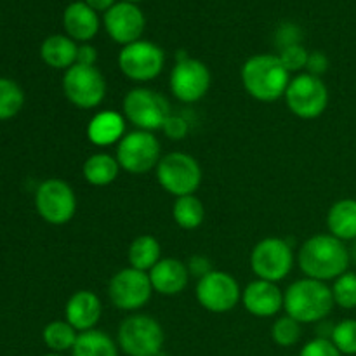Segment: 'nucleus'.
<instances>
[{
  "label": "nucleus",
  "instance_id": "1",
  "mask_svg": "<svg viewBox=\"0 0 356 356\" xmlns=\"http://www.w3.org/2000/svg\"><path fill=\"white\" fill-rule=\"evenodd\" d=\"M350 249L330 233H318L306 240L298 252V264L308 278L320 282L336 280L350 268Z\"/></svg>",
  "mask_w": 356,
  "mask_h": 356
},
{
  "label": "nucleus",
  "instance_id": "2",
  "mask_svg": "<svg viewBox=\"0 0 356 356\" xmlns=\"http://www.w3.org/2000/svg\"><path fill=\"white\" fill-rule=\"evenodd\" d=\"M240 79L250 97L261 103H273L285 96L291 73L282 65L278 54H256L243 63Z\"/></svg>",
  "mask_w": 356,
  "mask_h": 356
},
{
  "label": "nucleus",
  "instance_id": "3",
  "mask_svg": "<svg viewBox=\"0 0 356 356\" xmlns=\"http://www.w3.org/2000/svg\"><path fill=\"white\" fill-rule=\"evenodd\" d=\"M332 289L325 282L301 278L289 285L284 292L285 315L299 323H316L325 320L334 309Z\"/></svg>",
  "mask_w": 356,
  "mask_h": 356
},
{
  "label": "nucleus",
  "instance_id": "4",
  "mask_svg": "<svg viewBox=\"0 0 356 356\" xmlns=\"http://www.w3.org/2000/svg\"><path fill=\"white\" fill-rule=\"evenodd\" d=\"M117 343L127 356H159L165 332L153 316L131 315L118 327Z\"/></svg>",
  "mask_w": 356,
  "mask_h": 356
},
{
  "label": "nucleus",
  "instance_id": "5",
  "mask_svg": "<svg viewBox=\"0 0 356 356\" xmlns=\"http://www.w3.org/2000/svg\"><path fill=\"white\" fill-rule=\"evenodd\" d=\"M156 181L172 197L195 195L202 183V167L191 155L170 152L160 159L156 165Z\"/></svg>",
  "mask_w": 356,
  "mask_h": 356
},
{
  "label": "nucleus",
  "instance_id": "6",
  "mask_svg": "<svg viewBox=\"0 0 356 356\" xmlns=\"http://www.w3.org/2000/svg\"><path fill=\"white\" fill-rule=\"evenodd\" d=\"M124 117L138 131L153 132L163 127L170 115V106L165 97L148 87H136L124 97Z\"/></svg>",
  "mask_w": 356,
  "mask_h": 356
},
{
  "label": "nucleus",
  "instance_id": "7",
  "mask_svg": "<svg viewBox=\"0 0 356 356\" xmlns=\"http://www.w3.org/2000/svg\"><path fill=\"white\" fill-rule=\"evenodd\" d=\"M106 79L96 66L73 65L63 75V92L80 110L97 108L106 97Z\"/></svg>",
  "mask_w": 356,
  "mask_h": 356
},
{
  "label": "nucleus",
  "instance_id": "8",
  "mask_svg": "<svg viewBox=\"0 0 356 356\" xmlns=\"http://www.w3.org/2000/svg\"><path fill=\"white\" fill-rule=\"evenodd\" d=\"M250 268L259 280H285L294 268V252L287 240L268 236L257 242L250 252Z\"/></svg>",
  "mask_w": 356,
  "mask_h": 356
},
{
  "label": "nucleus",
  "instance_id": "9",
  "mask_svg": "<svg viewBox=\"0 0 356 356\" xmlns=\"http://www.w3.org/2000/svg\"><path fill=\"white\" fill-rule=\"evenodd\" d=\"M284 97L289 110L302 120L318 118L329 106V89L325 82L309 73L291 79Z\"/></svg>",
  "mask_w": 356,
  "mask_h": 356
},
{
  "label": "nucleus",
  "instance_id": "10",
  "mask_svg": "<svg viewBox=\"0 0 356 356\" xmlns=\"http://www.w3.org/2000/svg\"><path fill=\"white\" fill-rule=\"evenodd\" d=\"M162 159V146L153 132L132 131L122 138L117 146L120 169L129 174H146L156 169Z\"/></svg>",
  "mask_w": 356,
  "mask_h": 356
},
{
  "label": "nucleus",
  "instance_id": "11",
  "mask_svg": "<svg viewBox=\"0 0 356 356\" xmlns=\"http://www.w3.org/2000/svg\"><path fill=\"white\" fill-rule=\"evenodd\" d=\"M35 207L38 216L49 225H68L76 212V195L66 181L52 177L37 188Z\"/></svg>",
  "mask_w": 356,
  "mask_h": 356
},
{
  "label": "nucleus",
  "instance_id": "12",
  "mask_svg": "<svg viewBox=\"0 0 356 356\" xmlns=\"http://www.w3.org/2000/svg\"><path fill=\"white\" fill-rule=\"evenodd\" d=\"M152 294L149 275L131 266L117 271L108 285V298L120 312H138L145 308L152 299Z\"/></svg>",
  "mask_w": 356,
  "mask_h": 356
},
{
  "label": "nucleus",
  "instance_id": "13",
  "mask_svg": "<svg viewBox=\"0 0 356 356\" xmlns=\"http://www.w3.org/2000/svg\"><path fill=\"white\" fill-rule=\"evenodd\" d=\"M165 66V54L156 44L138 40L122 47L118 54V68L129 80L146 83L155 80Z\"/></svg>",
  "mask_w": 356,
  "mask_h": 356
},
{
  "label": "nucleus",
  "instance_id": "14",
  "mask_svg": "<svg viewBox=\"0 0 356 356\" xmlns=\"http://www.w3.org/2000/svg\"><path fill=\"white\" fill-rule=\"evenodd\" d=\"M211 72L200 59L183 56L177 58L169 76L170 92L181 103H197L211 89Z\"/></svg>",
  "mask_w": 356,
  "mask_h": 356
},
{
  "label": "nucleus",
  "instance_id": "15",
  "mask_svg": "<svg viewBox=\"0 0 356 356\" xmlns=\"http://www.w3.org/2000/svg\"><path fill=\"white\" fill-rule=\"evenodd\" d=\"M198 305L211 313H228L242 301V289L235 277L226 271L212 270L197 282Z\"/></svg>",
  "mask_w": 356,
  "mask_h": 356
},
{
  "label": "nucleus",
  "instance_id": "16",
  "mask_svg": "<svg viewBox=\"0 0 356 356\" xmlns=\"http://www.w3.org/2000/svg\"><path fill=\"white\" fill-rule=\"evenodd\" d=\"M104 28L117 44L129 45L141 40L145 31V16L136 3L120 2L104 13Z\"/></svg>",
  "mask_w": 356,
  "mask_h": 356
},
{
  "label": "nucleus",
  "instance_id": "17",
  "mask_svg": "<svg viewBox=\"0 0 356 356\" xmlns=\"http://www.w3.org/2000/svg\"><path fill=\"white\" fill-rule=\"evenodd\" d=\"M242 305L252 316L270 318L284 309V292L273 282L257 278L242 291Z\"/></svg>",
  "mask_w": 356,
  "mask_h": 356
},
{
  "label": "nucleus",
  "instance_id": "18",
  "mask_svg": "<svg viewBox=\"0 0 356 356\" xmlns=\"http://www.w3.org/2000/svg\"><path fill=\"white\" fill-rule=\"evenodd\" d=\"M103 305L101 299L89 289L76 291L65 306V318L76 332H87L96 329L101 320Z\"/></svg>",
  "mask_w": 356,
  "mask_h": 356
},
{
  "label": "nucleus",
  "instance_id": "19",
  "mask_svg": "<svg viewBox=\"0 0 356 356\" xmlns=\"http://www.w3.org/2000/svg\"><path fill=\"white\" fill-rule=\"evenodd\" d=\"M153 292L162 296H177L190 284V271L183 261L176 257H162L155 266L149 270Z\"/></svg>",
  "mask_w": 356,
  "mask_h": 356
},
{
  "label": "nucleus",
  "instance_id": "20",
  "mask_svg": "<svg viewBox=\"0 0 356 356\" xmlns=\"http://www.w3.org/2000/svg\"><path fill=\"white\" fill-rule=\"evenodd\" d=\"M125 136V117L118 111L104 110L94 115L87 124V139L97 148L118 145Z\"/></svg>",
  "mask_w": 356,
  "mask_h": 356
},
{
  "label": "nucleus",
  "instance_id": "21",
  "mask_svg": "<svg viewBox=\"0 0 356 356\" xmlns=\"http://www.w3.org/2000/svg\"><path fill=\"white\" fill-rule=\"evenodd\" d=\"M63 26L70 38L87 44L99 31V17L86 2L70 3L63 14Z\"/></svg>",
  "mask_w": 356,
  "mask_h": 356
},
{
  "label": "nucleus",
  "instance_id": "22",
  "mask_svg": "<svg viewBox=\"0 0 356 356\" xmlns=\"http://www.w3.org/2000/svg\"><path fill=\"white\" fill-rule=\"evenodd\" d=\"M327 228L330 235L346 242L356 240V200L343 198L332 204L327 212Z\"/></svg>",
  "mask_w": 356,
  "mask_h": 356
},
{
  "label": "nucleus",
  "instance_id": "23",
  "mask_svg": "<svg viewBox=\"0 0 356 356\" xmlns=\"http://www.w3.org/2000/svg\"><path fill=\"white\" fill-rule=\"evenodd\" d=\"M79 45L68 35H51L40 47V58L47 66L54 70H68L76 65Z\"/></svg>",
  "mask_w": 356,
  "mask_h": 356
},
{
  "label": "nucleus",
  "instance_id": "24",
  "mask_svg": "<svg viewBox=\"0 0 356 356\" xmlns=\"http://www.w3.org/2000/svg\"><path fill=\"white\" fill-rule=\"evenodd\" d=\"M82 174L90 186L103 188L117 179L120 174V163L117 156H111L110 153H94L83 162Z\"/></svg>",
  "mask_w": 356,
  "mask_h": 356
},
{
  "label": "nucleus",
  "instance_id": "25",
  "mask_svg": "<svg viewBox=\"0 0 356 356\" xmlns=\"http://www.w3.org/2000/svg\"><path fill=\"white\" fill-rule=\"evenodd\" d=\"M127 257L131 268L149 273V270L162 259V249H160L159 240L152 235H139L129 245Z\"/></svg>",
  "mask_w": 356,
  "mask_h": 356
},
{
  "label": "nucleus",
  "instance_id": "26",
  "mask_svg": "<svg viewBox=\"0 0 356 356\" xmlns=\"http://www.w3.org/2000/svg\"><path fill=\"white\" fill-rule=\"evenodd\" d=\"M72 356H118V348L106 332L92 329L79 334Z\"/></svg>",
  "mask_w": 356,
  "mask_h": 356
},
{
  "label": "nucleus",
  "instance_id": "27",
  "mask_svg": "<svg viewBox=\"0 0 356 356\" xmlns=\"http://www.w3.org/2000/svg\"><path fill=\"white\" fill-rule=\"evenodd\" d=\"M172 218L176 225L183 229H197L205 221V207L195 195L176 198L172 207Z\"/></svg>",
  "mask_w": 356,
  "mask_h": 356
},
{
  "label": "nucleus",
  "instance_id": "28",
  "mask_svg": "<svg viewBox=\"0 0 356 356\" xmlns=\"http://www.w3.org/2000/svg\"><path fill=\"white\" fill-rule=\"evenodd\" d=\"M79 334L66 320H54V322L47 323L42 332V339H44L45 346L52 350L54 353H63V351L73 350Z\"/></svg>",
  "mask_w": 356,
  "mask_h": 356
},
{
  "label": "nucleus",
  "instance_id": "29",
  "mask_svg": "<svg viewBox=\"0 0 356 356\" xmlns=\"http://www.w3.org/2000/svg\"><path fill=\"white\" fill-rule=\"evenodd\" d=\"M24 104V92L14 80L0 79V120L16 117Z\"/></svg>",
  "mask_w": 356,
  "mask_h": 356
},
{
  "label": "nucleus",
  "instance_id": "30",
  "mask_svg": "<svg viewBox=\"0 0 356 356\" xmlns=\"http://www.w3.org/2000/svg\"><path fill=\"white\" fill-rule=\"evenodd\" d=\"M302 323H299L298 320H294L292 316L284 315L280 318L275 320V323L271 325V339L275 344L282 348H291L294 344L299 343L302 336Z\"/></svg>",
  "mask_w": 356,
  "mask_h": 356
},
{
  "label": "nucleus",
  "instance_id": "31",
  "mask_svg": "<svg viewBox=\"0 0 356 356\" xmlns=\"http://www.w3.org/2000/svg\"><path fill=\"white\" fill-rule=\"evenodd\" d=\"M334 305L343 309H356V273L346 271L334 280Z\"/></svg>",
  "mask_w": 356,
  "mask_h": 356
},
{
  "label": "nucleus",
  "instance_id": "32",
  "mask_svg": "<svg viewBox=\"0 0 356 356\" xmlns=\"http://www.w3.org/2000/svg\"><path fill=\"white\" fill-rule=\"evenodd\" d=\"M330 341L343 355H356V320L346 318L334 325Z\"/></svg>",
  "mask_w": 356,
  "mask_h": 356
},
{
  "label": "nucleus",
  "instance_id": "33",
  "mask_svg": "<svg viewBox=\"0 0 356 356\" xmlns=\"http://www.w3.org/2000/svg\"><path fill=\"white\" fill-rule=\"evenodd\" d=\"M309 52L302 47L301 44L289 45V47L282 49L278 58H280L282 65L285 66L289 73L301 72V70H306V63H308Z\"/></svg>",
  "mask_w": 356,
  "mask_h": 356
},
{
  "label": "nucleus",
  "instance_id": "34",
  "mask_svg": "<svg viewBox=\"0 0 356 356\" xmlns=\"http://www.w3.org/2000/svg\"><path fill=\"white\" fill-rule=\"evenodd\" d=\"M162 131L163 134L169 139H172V141H181V139L186 138L188 132H190V122H188L183 115L170 113L169 117H167V120L163 122Z\"/></svg>",
  "mask_w": 356,
  "mask_h": 356
},
{
  "label": "nucleus",
  "instance_id": "35",
  "mask_svg": "<svg viewBox=\"0 0 356 356\" xmlns=\"http://www.w3.org/2000/svg\"><path fill=\"white\" fill-rule=\"evenodd\" d=\"M299 356H343L334 343L327 337H316L302 346Z\"/></svg>",
  "mask_w": 356,
  "mask_h": 356
},
{
  "label": "nucleus",
  "instance_id": "36",
  "mask_svg": "<svg viewBox=\"0 0 356 356\" xmlns=\"http://www.w3.org/2000/svg\"><path fill=\"white\" fill-rule=\"evenodd\" d=\"M299 40H301V30H299L296 24H284V26L278 28L277 31V42L278 45H280V51L282 49L289 47V45H296L299 44Z\"/></svg>",
  "mask_w": 356,
  "mask_h": 356
},
{
  "label": "nucleus",
  "instance_id": "37",
  "mask_svg": "<svg viewBox=\"0 0 356 356\" xmlns=\"http://www.w3.org/2000/svg\"><path fill=\"white\" fill-rule=\"evenodd\" d=\"M306 70H308L309 75H315L322 79L323 73H327V70H329V58L320 51L309 52L308 63H306Z\"/></svg>",
  "mask_w": 356,
  "mask_h": 356
},
{
  "label": "nucleus",
  "instance_id": "38",
  "mask_svg": "<svg viewBox=\"0 0 356 356\" xmlns=\"http://www.w3.org/2000/svg\"><path fill=\"white\" fill-rule=\"evenodd\" d=\"M186 266H188V271H190V275L197 277L198 280L212 271L211 261H209L205 256H193L190 261H188Z\"/></svg>",
  "mask_w": 356,
  "mask_h": 356
},
{
  "label": "nucleus",
  "instance_id": "39",
  "mask_svg": "<svg viewBox=\"0 0 356 356\" xmlns=\"http://www.w3.org/2000/svg\"><path fill=\"white\" fill-rule=\"evenodd\" d=\"M97 61V51L90 44L79 45V52H76V65L83 66H96Z\"/></svg>",
  "mask_w": 356,
  "mask_h": 356
},
{
  "label": "nucleus",
  "instance_id": "40",
  "mask_svg": "<svg viewBox=\"0 0 356 356\" xmlns=\"http://www.w3.org/2000/svg\"><path fill=\"white\" fill-rule=\"evenodd\" d=\"M83 2L89 7H92L96 13L97 10H104V13H106L108 9H111V7L115 6V0H83Z\"/></svg>",
  "mask_w": 356,
  "mask_h": 356
},
{
  "label": "nucleus",
  "instance_id": "41",
  "mask_svg": "<svg viewBox=\"0 0 356 356\" xmlns=\"http://www.w3.org/2000/svg\"><path fill=\"white\" fill-rule=\"evenodd\" d=\"M350 256H351V259L356 261V240H355L353 247H351V249H350Z\"/></svg>",
  "mask_w": 356,
  "mask_h": 356
},
{
  "label": "nucleus",
  "instance_id": "42",
  "mask_svg": "<svg viewBox=\"0 0 356 356\" xmlns=\"http://www.w3.org/2000/svg\"><path fill=\"white\" fill-rule=\"evenodd\" d=\"M124 2H131V3H136V2H141V0H124Z\"/></svg>",
  "mask_w": 356,
  "mask_h": 356
},
{
  "label": "nucleus",
  "instance_id": "43",
  "mask_svg": "<svg viewBox=\"0 0 356 356\" xmlns=\"http://www.w3.org/2000/svg\"><path fill=\"white\" fill-rule=\"evenodd\" d=\"M44 356H63V355H59V353H49V355H44Z\"/></svg>",
  "mask_w": 356,
  "mask_h": 356
}]
</instances>
